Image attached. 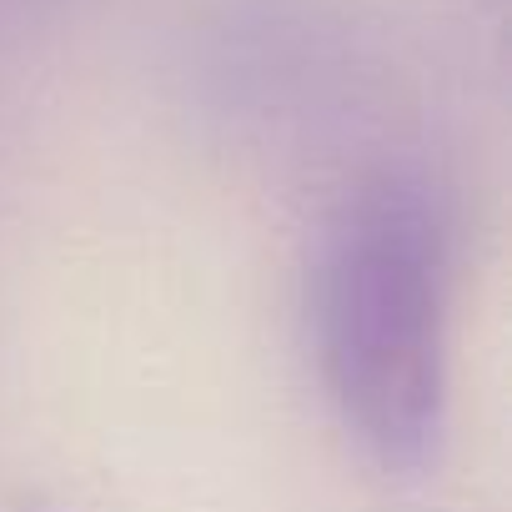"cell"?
Instances as JSON below:
<instances>
[{
    "instance_id": "obj_1",
    "label": "cell",
    "mask_w": 512,
    "mask_h": 512,
    "mask_svg": "<svg viewBox=\"0 0 512 512\" xmlns=\"http://www.w3.org/2000/svg\"><path fill=\"white\" fill-rule=\"evenodd\" d=\"M312 317L347 432L387 467L427 462L452 392V221L432 181L382 171L347 196L322 241Z\"/></svg>"
},
{
    "instance_id": "obj_2",
    "label": "cell",
    "mask_w": 512,
    "mask_h": 512,
    "mask_svg": "<svg viewBox=\"0 0 512 512\" xmlns=\"http://www.w3.org/2000/svg\"><path fill=\"white\" fill-rule=\"evenodd\" d=\"M36 512H46V507H36Z\"/></svg>"
}]
</instances>
